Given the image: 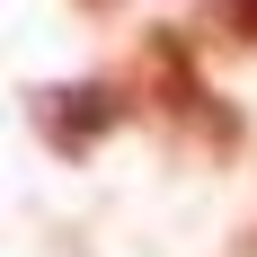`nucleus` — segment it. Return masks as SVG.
<instances>
[{"instance_id":"nucleus-1","label":"nucleus","mask_w":257,"mask_h":257,"mask_svg":"<svg viewBox=\"0 0 257 257\" xmlns=\"http://www.w3.org/2000/svg\"><path fill=\"white\" fill-rule=\"evenodd\" d=\"M133 89H142V106H151L169 133H186L195 151H213V160L239 151V115L204 89V71H195V53H186L178 27H151V36H142V71H133Z\"/></svg>"},{"instance_id":"nucleus-2","label":"nucleus","mask_w":257,"mask_h":257,"mask_svg":"<svg viewBox=\"0 0 257 257\" xmlns=\"http://www.w3.org/2000/svg\"><path fill=\"white\" fill-rule=\"evenodd\" d=\"M36 133H45V151H62V160H89L106 142V133L124 124V89H115V80H71V89H36Z\"/></svg>"},{"instance_id":"nucleus-3","label":"nucleus","mask_w":257,"mask_h":257,"mask_svg":"<svg viewBox=\"0 0 257 257\" xmlns=\"http://www.w3.org/2000/svg\"><path fill=\"white\" fill-rule=\"evenodd\" d=\"M213 18H222V36L257 45V0H213Z\"/></svg>"},{"instance_id":"nucleus-4","label":"nucleus","mask_w":257,"mask_h":257,"mask_svg":"<svg viewBox=\"0 0 257 257\" xmlns=\"http://www.w3.org/2000/svg\"><path fill=\"white\" fill-rule=\"evenodd\" d=\"M248 257H257V231H248Z\"/></svg>"}]
</instances>
